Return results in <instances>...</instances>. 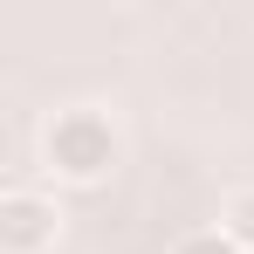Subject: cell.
<instances>
[{
	"mask_svg": "<svg viewBox=\"0 0 254 254\" xmlns=\"http://www.w3.org/2000/svg\"><path fill=\"white\" fill-rule=\"evenodd\" d=\"M172 254H248L227 227H192V234H179L172 241Z\"/></svg>",
	"mask_w": 254,
	"mask_h": 254,
	"instance_id": "4",
	"label": "cell"
},
{
	"mask_svg": "<svg viewBox=\"0 0 254 254\" xmlns=\"http://www.w3.org/2000/svg\"><path fill=\"white\" fill-rule=\"evenodd\" d=\"M220 227L254 254V186H241V192H227V199H220Z\"/></svg>",
	"mask_w": 254,
	"mask_h": 254,
	"instance_id": "3",
	"label": "cell"
},
{
	"mask_svg": "<svg viewBox=\"0 0 254 254\" xmlns=\"http://www.w3.org/2000/svg\"><path fill=\"white\" fill-rule=\"evenodd\" d=\"M62 206L42 186H7L0 192V254H55Z\"/></svg>",
	"mask_w": 254,
	"mask_h": 254,
	"instance_id": "2",
	"label": "cell"
},
{
	"mask_svg": "<svg viewBox=\"0 0 254 254\" xmlns=\"http://www.w3.org/2000/svg\"><path fill=\"white\" fill-rule=\"evenodd\" d=\"M124 165V130L103 103H62L42 124V172L55 186H103Z\"/></svg>",
	"mask_w": 254,
	"mask_h": 254,
	"instance_id": "1",
	"label": "cell"
}]
</instances>
